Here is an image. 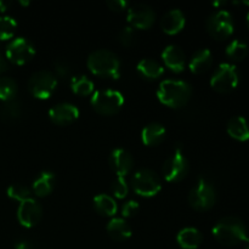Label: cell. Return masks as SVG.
Returning a JSON list of instances; mask_svg holds the SVG:
<instances>
[{
    "label": "cell",
    "instance_id": "25",
    "mask_svg": "<svg viewBox=\"0 0 249 249\" xmlns=\"http://www.w3.org/2000/svg\"><path fill=\"white\" fill-rule=\"evenodd\" d=\"M94 207L101 215L113 216L117 213V203L108 195H97L94 198Z\"/></svg>",
    "mask_w": 249,
    "mask_h": 249
},
{
    "label": "cell",
    "instance_id": "29",
    "mask_svg": "<svg viewBox=\"0 0 249 249\" xmlns=\"http://www.w3.org/2000/svg\"><path fill=\"white\" fill-rule=\"evenodd\" d=\"M248 53V46L247 44L243 43L242 40H238V39H235V40L231 41L230 44L226 48V55L233 61H241L247 56Z\"/></svg>",
    "mask_w": 249,
    "mask_h": 249
},
{
    "label": "cell",
    "instance_id": "19",
    "mask_svg": "<svg viewBox=\"0 0 249 249\" xmlns=\"http://www.w3.org/2000/svg\"><path fill=\"white\" fill-rule=\"evenodd\" d=\"M228 133L232 139L238 141L249 140V124L247 119L242 116L232 117L228 122Z\"/></svg>",
    "mask_w": 249,
    "mask_h": 249
},
{
    "label": "cell",
    "instance_id": "42",
    "mask_svg": "<svg viewBox=\"0 0 249 249\" xmlns=\"http://www.w3.org/2000/svg\"><path fill=\"white\" fill-rule=\"evenodd\" d=\"M19 4H22V5H29V1H19Z\"/></svg>",
    "mask_w": 249,
    "mask_h": 249
},
{
    "label": "cell",
    "instance_id": "13",
    "mask_svg": "<svg viewBox=\"0 0 249 249\" xmlns=\"http://www.w3.org/2000/svg\"><path fill=\"white\" fill-rule=\"evenodd\" d=\"M41 214H43V211H41L40 204L33 198H28L21 202L18 209H17V219L24 228L36 226L40 221Z\"/></svg>",
    "mask_w": 249,
    "mask_h": 249
},
{
    "label": "cell",
    "instance_id": "22",
    "mask_svg": "<svg viewBox=\"0 0 249 249\" xmlns=\"http://www.w3.org/2000/svg\"><path fill=\"white\" fill-rule=\"evenodd\" d=\"M138 70L139 74L141 77L146 78V79H158L160 77H162L163 73H164V68L160 63H158L157 61L151 60V58H143L140 62L138 63Z\"/></svg>",
    "mask_w": 249,
    "mask_h": 249
},
{
    "label": "cell",
    "instance_id": "36",
    "mask_svg": "<svg viewBox=\"0 0 249 249\" xmlns=\"http://www.w3.org/2000/svg\"><path fill=\"white\" fill-rule=\"evenodd\" d=\"M107 6L112 10V11H123L128 7V2L124 0H108L106 2Z\"/></svg>",
    "mask_w": 249,
    "mask_h": 249
},
{
    "label": "cell",
    "instance_id": "30",
    "mask_svg": "<svg viewBox=\"0 0 249 249\" xmlns=\"http://www.w3.org/2000/svg\"><path fill=\"white\" fill-rule=\"evenodd\" d=\"M17 22L11 16H0V40H9L14 36Z\"/></svg>",
    "mask_w": 249,
    "mask_h": 249
},
{
    "label": "cell",
    "instance_id": "7",
    "mask_svg": "<svg viewBox=\"0 0 249 249\" xmlns=\"http://www.w3.org/2000/svg\"><path fill=\"white\" fill-rule=\"evenodd\" d=\"M240 82L237 68L231 63H221L214 72L211 79V85L218 92H230L236 89Z\"/></svg>",
    "mask_w": 249,
    "mask_h": 249
},
{
    "label": "cell",
    "instance_id": "27",
    "mask_svg": "<svg viewBox=\"0 0 249 249\" xmlns=\"http://www.w3.org/2000/svg\"><path fill=\"white\" fill-rule=\"evenodd\" d=\"M22 114V106L17 100H10L0 106V117L5 122H14Z\"/></svg>",
    "mask_w": 249,
    "mask_h": 249
},
{
    "label": "cell",
    "instance_id": "26",
    "mask_svg": "<svg viewBox=\"0 0 249 249\" xmlns=\"http://www.w3.org/2000/svg\"><path fill=\"white\" fill-rule=\"evenodd\" d=\"M71 89L75 95L79 96H89V95L94 94V83L85 75H77V77H72L71 79Z\"/></svg>",
    "mask_w": 249,
    "mask_h": 249
},
{
    "label": "cell",
    "instance_id": "44",
    "mask_svg": "<svg viewBox=\"0 0 249 249\" xmlns=\"http://www.w3.org/2000/svg\"><path fill=\"white\" fill-rule=\"evenodd\" d=\"M243 4H246V5H248V6H249V1H245V2H243Z\"/></svg>",
    "mask_w": 249,
    "mask_h": 249
},
{
    "label": "cell",
    "instance_id": "43",
    "mask_svg": "<svg viewBox=\"0 0 249 249\" xmlns=\"http://www.w3.org/2000/svg\"><path fill=\"white\" fill-rule=\"evenodd\" d=\"M247 26H248V28H249V12L247 14Z\"/></svg>",
    "mask_w": 249,
    "mask_h": 249
},
{
    "label": "cell",
    "instance_id": "35",
    "mask_svg": "<svg viewBox=\"0 0 249 249\" xmlns=\"http://www.w3.org/2000/svg\"><path fill=\"white\" fill-rule=\"evenodd\" d=\"M55 71L57 73L58 77L61 78H66L70 77L71 74V67L66 61L63 60H57L55 62Z\"/></svg>",
    "mask_w": 249,
    "mask_h": 249
},
{
    "label": "cell",
    "instance_id": "33",
    "mask_svg": "<svg viewBox=\"0 0 249 249\" xmlns=\"http://www.w3.org/2000/svg\"><path fill=\"white\" fill-rule=\"evenodd\" d=\"M135 31L133 27H124L121 32H119L118 39L121 41L122 45L124 46H130L133 45L135 41Z\"/></svg>",
    "mask_w": 249,
    "mask_h": 249
},
{
    "label": "cell",
    "instance_id": "2",
    "mask_svg": "<svg viewBox=\"0 0 249 249\" xmlns=\"http://www.w3.org/2000/svg\"><path fill=\"white\" fill-rule=\"evenodd\" d=\"M88 68L92 74L102 78L117 79L121 75V62L112 51L99 49L92 51L88 57Z\"/></svg>",
    "mask_w": 249,
    "mask_h": 249
},
{
    "label": "cell",
    "instance_id": "12",
    "mask_svg": "<svg viewBox=\"0 0 249 249\" xmlns=\"http://www.w3.org/2000/svg\"><path fill=\"white\" fill-rule=\"evenodd\" d=\"M126 18L133 28L148 29L155 22V12L147 5L136 4L128 9Z\"/></svg>",
    "mask_w": 249,
    "mask_h": 249
},
{
    "label": "cell",
    "instance_id": "39",
    "mask_svg": "<svg viewBox=\"0 0 249 249\" xmlns=\"http://www.w3.org/2000/svg\"><path fill=\"white\" fill-rule=\"evenodd\" d=\"M7 7H9V2H7V1H2V0H0V12L6 11Z\"/></svg>",
    "mask_w": 249,
    "mask_h": 249
},
{
    "label": "cell",
    "instance_id": "17",
    "mask_svg": "<svg viewBox=\"0 0 249 249\" xmlns=\"http://www.w3.org/2000/svg\"><path fill=\"white\" fill-rule=\"evenodd\" d=\"M185 22L186 19H185V15L182 14L181 10L173 9L163 16L160 24H162V29L164 33L174 36V34L179 33L181 29H184Z\"/></svg>",
    "mask_w": 249,
    "mask_h": 249
},
{
    "label": "cell",
    "instance_id": "5",
    "mask_svg": "<svg viewBox=\"0 0 249 249\" xmlns=\"http://www.w3.org/2000/svg\"><path fill=\"white\" fill-rule=\"evenodd\" d=\"M216 192L206 179H199L189 194V203L196 211H208L215 204Z\"/></svg>",
    "mask_w": 249,
    "mask_h": 249
},
{
    "label": "cell",
    "instance_id": "4",
    "mask_svg": "<svg viewBox=\"0 0 249 249\" xmlns=\"http://www.w3.org/2000/svg\"><path fill=\"white\" fill-rule=\"evenodd\" d=\"M124 104V96L121 91L114 89L97 90L91 96V106L101 114H114L122 108Z\"/></svg>",
    "mask_w": 249,
    "mask_h": 249
},
{
    "label": "cell",
    "instance_id": "31",
    "mask_svg": "<svg viewBox=\"0 0 249 249\" xmlns=\"http://www.w3.org/2000/svg\"><path fill=\"white\" fill-rule=\"evenodd\" d=\"M29 195H31V191L26 186H23V185H10L9 189H7V196L10 198L15 199V201H26V199L31 198Z\"/></svg>",
    "mask_w": 249,
    "mask_h": 249
},
{
    "label": "cell",
    "instance_id": "18",
    "mask_svg": "<svg viewBox=\"0 0 249 249\" xmlns=\"http://www.w3.org/2000/svg\"><path fill=\"white\" fill-rule=\"evenodd\" d=\"M212 62H213V56H212L211 50L209 49H199L192 55L189 67L192 73L199 74V73L208 71L212 66Z\"/></svg>",
    "mask_w": 249,
    "mask_h": 249
},
{
    "label": "cell",
    "instance_id": "11",
    "mask_svg": "<svg viewBox=\"0 0 249 249\" xmlns=\"http://www.w3.org/2000/svg\"><path fill=\"white\" fill-rule=\"evenodd\" d=\"M189 172V163L182 151L178 148L163 164V175L169 182L181 181Z\"/></svg>",
    "mask_w": 249,
    "mask_h": 249
},
{
    "label": "cell",
    "instance_id": "16",
    "mask_svg": "<svg viewBox=\"0 0 249 249\" xmlns=\"http://www.w3.org/2000/svg\"><path fill=\"white\" fill-rule=\"evenodd\" d=\"M162 58L165 66L175 73H180L185 70V53L179 46L168 45L163 50Z\"/></svg>",
    "mask_w": 249,
    "mask_h": 249
},
{
    "label": "cell",
    "instance_id": "23",
    "mask_svg": "<svg viewBox=\"0 0 249 249\" xmlns=\"http://www.w3.org/2000/svg\"><path fill=\"white\" fill-rule=\"evenodd\" d=\"M107 232L116 241H125L131 236V229L124 219L114 218L107 224Z\"/></svg>",
    "mask_w": 249,
    "mask_h": 249
},
{
    "label": "cell",
    "instance_id": "21",
    "mask_svg": "<svg viewBox=\"0 0 249 249\" xmlns=\"http://www.w3.org/2000/svg\"><path fill=\"white\" fill-rule=\"evenodd\" d=\"M165 136V128L160 123H151L141 131V140L147 146H156L163 141Z\"/></svg>",
    "mask_w": 249,
    "mask_h": 249
},
{
    "label": "cell",
    "instance_id": "14",
    "mask_svg": "<svg viewBox=\"0 0 249 249\" xmlns=\"http://www.w3.org/2000/svg\"><path fill=\"white\" fill-rule=\"evenodd\" d=\"M49 117L51 121L58 125H67L79 117V109L72 104H57L53 106L49 111Z\"/></svg>",
    "mask_w": 249,
    "mask_h": 249
},
{
    "label": "cell",
    "instance_id": "37",
    "mask_svg": "<svg viewBox=\"0 0 249 249\" xmlns=\"http://www.w3.org/2000/svg\"><path fill=\"white\" fill-rule=\"evenodd\" d=\"M15 249H32V246L28 241H18L15 245Z\"/></svg>",
    "mask_w": 249,
    "mask_h": 249
},
{
    "label": "cell",
    "instance_id": "1",
    "mask_svg": "<svg viewBox=\"0 0 249 249\" xmlns=\"http://www.w3.org/2000/svg\"><path fill=\"white\" fill-rule=\"evenodd\" d=\"M191 85L184 80L167 79L163 80L157 89V97L163 105L172 108H179L191 97Z\"/></svg>",
    "mask_w": 249,
    "mask_h": 249
},
{
    "label": "cell",
    "instance_id": "6",
    "mask_svg": "<svg viewBox=\"0 0 249 249\" xmlns=\"http://www.w3.org/2000/svg\"><path fill=\"white\" fill-rule=\"evenodd\" d=\"M56 88H57V78L49 71H38L29 78V92L39 100L49 99L55 92Z\"/></svg>",
    "mask_w": 249,
    "mask_h": 249
},
{
    "label": "cell",
    "instance_id": "10",
    "mask_svg": "<svg viewBox=\"0 0 249 249\" xmlns=\"http://www.w3.org/2000/svg\"><path fill=\"white\" fill-rule=\"evenodd\" d=\"M6 57L15 65H24L26 62L31 61L36 55V49L32 45L31 41L26 38H15L7 44L6 46Z\"/></svg>",
    "mask_w": 249,
    "mask_h": 249
},
{
    "label": "cell",
    "instance_id": "9",
    "mask_svg": "<svg viewBox=\"0 0 249 249\" xmlns=\"http://www.w3.org/2000/svg\"><path fill=\"white\" fill-rule=\"evenodd\" d=\"M207 31L218 40L229 38L233 32V19L230 12L226 10L213 12L207 19Z\"/></svg>",
    "mask_w": 249,
    "mask_h": 249
},
{
    "label": "cell",
    "instance_id": "24",
    "mask_svg": "<svg viewBox=\"0 0 249 249\" xmlns=\"http://www.w3.org/2000/svg\"><path fill=\"white\" fill-rule=\"evenodd\" d=\"M55 186V175L51 172H43L33 182V192L39 197L48 196Z\"/></svg>",
    "mask_w": 249,
    "mask_h": 249
},
{
    "label": "cell",
    "instance_id": "40",
    "mask_svg": "<svg viewBox=\"0 0 249 249\" xmlns=\"http://www.w3.org/2000/svg\"><path fill=\"white\" fill-rule=\"evenodd\" d=\"M243 246H245V249H249V237L246 238V241L243 242Z\"/></svg>",
    "mask_w": 249,
    "mask_h": 249
},
{
    "label": "cell",
    "instance_id": "3",
    "mask_svg": "<svg viewBox=\"0 0 249 249\" xmlns=\"http://www.w3.org/2000/svg\"><path fill=\"white\" fill-rule=\"evenodd\" d=\"M213 235L221 245L236 246L243 243L247 236V229L241 219L226 216L220 219L213 228Z\"/></svg>",
    "mask_w": 249,
    "mask_h": 249
},
{
    "label": "cell",
    "instance_id": "38",
    "mask_svg": "<svg viewBox=\"0 0 249 249\" xmlns=\"http://www.w3.org/2000/svg\"><path fill=\"white\" fill-rule=\"evenodd\" d=\"M7 68H9V66H7L6 60L0 55V75H1L4 72H6Z\"/></svg>",
    "mask_w": 249,
    "mask_h": 249
},
{
    "label": "cell",
    "instance_id": "20",
    "mask_svg": "<svg viewBox=\"0 0 249 249\" xmlns=\"http://www.w3.org/2000/svg\"><path fill=\"white\" fill-rule=\"evenodd\" d=\"M202 233L195 228H185L179 231L177 236V241L179 246L184 249H197L201 246Z\"/></svg>",
    "mask_w": 249,
    "mask_h": 249
},
{
    "label": "cell",
    "instance_id": "32",
    "mask_svg": "<svg viewBox=\"0 0 249 249\" xmlns=\"http://www.w3.org/2000/svg\"><path fill=\"white\" fill-rule=\"evenodd\" d=\"M112 191H113L114 197L119 199L125 198L126 195H128V184H126L125 178H119L117 177L116 181H114L113 187H112Z\"/></svg>",
    "mask_w": 249,
    "mask_h": 249
},
{
    "label": "cell",
    "instance_id": "15",
    "mask_svg": "<svg viewBox=\"0 0 249 249\" xmlns=\"http://www.w3.org/2000/svg\"><path fill=\"white\" fill-rule=\"evenodd\" d=\"M109 164L119 178H125L133 168L134 160L130 153L124 148H116L109 156Z\"/></svg>",
    "mask_w": 249,
    "mask_h": 249
},
{
    "label": "cell",
    "instance_id": "28",
    "mask_svg": "<svg viewBox=\"0 0 249 249\" xmlns=\"http://www.w3.org/2000/svg\"><path fill=\"white\" fill-rule=\"evenodd\" d=\"M17 94V84L12 78L0 77V100L4 102L14 100Z\"/></svg>",
    "mask_w": 249,
    "mask_h": 249
},
{
    "label": "cell",
    "instance_id": "8",
    "mask_svg": "<svg viewBox=\"0 0 249 249\" xmlns=\"http://www.w3.org/2000/svg\"><path fill=\"white\" fill-rule=\"evenodd\" d=\"M133 190L142 197H153L162 189L160 177L150 169H140L133 177Z\"/></svg>",
    "mask_w": 249,
    "mask_h": 249
},
{
    "label": "cell",
    "instance_id": "41",
    "mask_svg": "<svg viewBox=\"0 0 249 249\" xmlns=\"http://www.w3.org/2000/svg\"><path fill=\"white\" fill-rule=\"evenodd\" d=\"M226 4V1H218V2H213L214 6H220V5Z\"/></svg>",
    "mask_w": 249,
    "mask_h": 249
},
{
    "label": "cell",
    "instance_id": "34",
    "mask_svg": "<svg viewBox=\"0 0 249 249\" xmlns=\"http://www.w3.org/2000/svg\"><path fill=\"white\" fill-rule=\"evenodd\" d=\"M139 212V203L136 201H129L122 207V215L124 218H131Z\"/></svg>",
    "mask_w": 249,
    "mask_h": 249
}]
</instances>
